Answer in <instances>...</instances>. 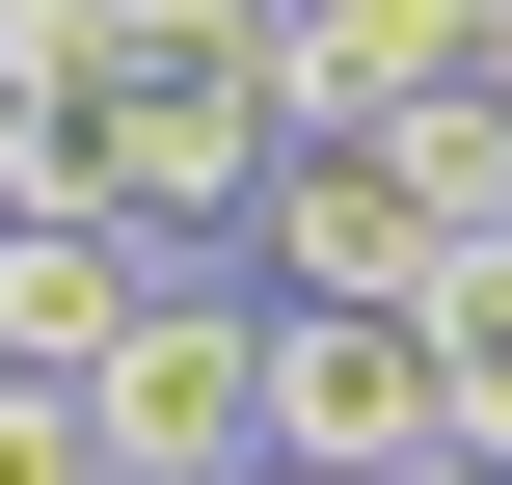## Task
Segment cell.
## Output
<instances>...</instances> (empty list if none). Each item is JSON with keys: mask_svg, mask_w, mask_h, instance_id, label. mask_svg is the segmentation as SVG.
Listing matches in <instances>:
<instances>
[{"mask_svg": "<svg viewBox=\"0 0 512 485\" xmlns=\"http://www.w3.org/2000/svg\"><path fill=\"white\" fill-rule=\"evenodd\" d=\"M81 405H108V459H135V485H243V459H270V270H243V243H189V270H162V324H135Z\"/></svg>", "mask_w": 512, "mask_h": 485, "instance_id": "obj_2", "label": "cell"}, {"mask_svg": "<svg viewBox=\"0 0 512 485\" xmlns=\"http://www.w3.org/2000/svg\"><path fill=\"white\" fill-rule=\"evenodd\" d=\"M243 485H351V459H243Z\"/></svg>", "mask_w": 512, "mask_h": 485, "instance_id": "obj_9", "label": "cell"}, {"mask_svg": "<svg viewBox=\"0 0 512 485\" xmlns=\"http://www.w3.org/2000/svg\"><path fill=\"white\" fill-rule=\"evenodd\" d=\"M162 216H108V189H54V216H0V378H108L135 324H162Z\"/></svg>", "mask_w": 512, "mask_h": 485, "instance_id": "obj_5", "label": "cell"}, {"mask_svg": "<svg viewBox=\"0 0 512 485\" xmlns=\"http://www.w3.org/2000/svg\"><path fill=\"white\" fill-rule=\"evenodd\" d=\"M243 270H270V297H432V270H459V216H432V162H405V135H297V162H270V216H243Z\"/></svg>", "mask_w": 512, "mask_h": 485, "instance_id": "obj_4", "label": "cell"}, {"mask_svg": "<svg viewBox=\"0 0 512 485\" xmlns=\"http://www.w3.org/2000/svg\"><path fill=\"white\" fill-rule=\"evenodd\" d=\"M270 459H351V485L459 459V324L432 297H270Z\"/></svg>", "mask_w": 512, "mask_h": 485, "instance_id": "obj_3", "label": "cell"}, {"mask_svg": "<svg viewBox=\"0 0 512 485\" xmlns=\"http://www.w3.org/2000/svg\"><path fill=\"white\" fill-rule=\"evenodd\" d=\"M405 485H512V459H405Z\"/></svg>", "mask_w": 512, "mask_h": 485, "instance_id": "obj_10", "label": "cell"}, {"mask_svg": "<svg viewBox=\"0 0 512 485\" xmlns=\"http://www.w3.org/2000/svg\"><path fill=\"white\" fill-rule=\"evenodd\" d=\"M270 162H297L270 54H108V81H81V189H108V216H162V243H243V216H270Z\"/></svg>", "mask_w": 512, "mask_h": 485, "instance_id": "obj_1", "label": "cell"}, {"mask_svg": "<svg viewBox=\"0 0 512 485\" xmlns=\"http://www.w3.org/2000/svg\"><path fill=\"white\" fill-rule=\"evenodd\" d=\"M486 81H512V0H486Z\"/></svg>", "mask_w": 512, "mask_h": 485, "instance_id": "obj_11", "label": "cell"}, {"mask_svg": "<svg viewBox=\"0 0 512 485\" xmlns=\"http://www.w3.org/2000/svg\"><path fill=\"white\" fill-rule=\"evenodd\" d=\"M0 485H135V459H108V405H81V378H0Z\"/></svg>", "mask_w": 512, "mask_h": 485, "instance_id": "obj_7", "label": "cell"}, {"mask_svg": "<svg viewBox=\"0 0 512 485\" xmlns=\"http://www.w3.org/2000/svg\"><path fill=\"white\" fill-rule=\"evenodd\" d=\"M432 81H486V0H270V108L297 135H405Z\"/></svg>", "mask_w": 512, "mask_h": 485, "instance_id": "obj_6", "label": "cell"}, {"mask_svg": "<svg viewBox=\"0 0 512 485\" xmlns=\"http://www.w3.org/2000/svg\"><path fill=\"white\" fill-rule=\"evenodd\" d=\"M0 54L27 81H108V0H0Z\"/></svg>", "mask_w": 512, "mask_h": 485, "instance_id": "obj_8", "label": "cell"}]
</instances>
